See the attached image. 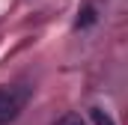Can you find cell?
I'll list each match as a JSON object with an SVG mask.
<instances>
[{
    "instance_id": "277c9868",
    "label": "cell",
    "mask_w": 128,
    "mask_h": 125,
    "mask_svg": "<svg viewBox=\"0 0 128 125\" xmlns=\"http://www.w3.org/2000/svg\"><path fill=\"white\" fill-rule=\"evenodd\" d=\"M96 21V12L92 9H84V18H78V27H86V24H92Z\"/></svg>"
},
{
    "instance_id": "3957f363",
    "label": "cell",
    "mask_w": 128,
    "mask_h": 125,
    "mask_svg": "<svg viewBox=\"0 0 128 125\" xmlns=\"http://www.w3.org/2000/svg\"><path fill=\"white\" fill-rule=\"evenodd\" d=\"M57 125H86V122H84L78 113H66V116H63V119H60Z\"/></svg>"
},
{
    "instance_id": "7a4b0ae2",
    "label": "cell",
    "mask_w": 128,
    "mask_h": 125,
    "mask_svg": "<svg viewBox=\"0 0 128 125\" xmlns=\"http://www.w3.org/2000/svg\"><path fill=\"white\" fill-rule=\"evenodd\" d=\"M90 116H92V122H96V125H116L107 113H104V110H101V107H92V110H90Z\"/></svg>"
},
{
    "instance_id": "6da1fadb",
    "label": "cell",
    "mask_w": 128,
    "mask_h": 125,
    "mask_svg": "<svg viewBox=\"0 0 128 125\" xmlns=\"http://www.w3.org/2000/svg\"><path fill=\"white\" fill-rule=\"evenodd\" d=\"M24 98H27V92H24V90H15V86H0V125L12 122V119L18 116V110H21Z\"/></svg>"
}]
</instances>
